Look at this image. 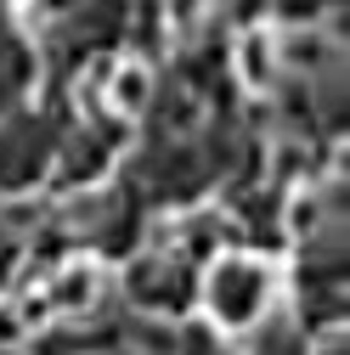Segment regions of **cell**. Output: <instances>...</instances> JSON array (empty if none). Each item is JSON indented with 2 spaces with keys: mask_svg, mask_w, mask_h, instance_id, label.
<instances>
[{
  "mask_svg": "<svg viewBox=\"0 0 350 355\" xmlns=\"http://www.w3.org/2000/svg\"><path fill=\"white\" fill-rule=\"evenodd\" d=\"M272 169H277V175H294V181H299V175H305V147L283 136V141L272 147Z\"/></svg>",
  "mask_w": 350,
  "mask_h": 355,
  "instance_id": "cell-10",
  "label": "cell"
},
{
  "mask_svg": "<svg viewBox=\"0 0 350 355\" xmlns=\"http://www.w3.org/2000/svg\"><path fill=\"white\" fill-rule=\"evenodd\" d=\"M277 293H283V271H277L272 254L221 248L215 259H203L198 304H203V316L215 322V333H226V338H249L277 310Z\"/></svg>",
  "mask_w": 350,
  "mask_h": 355,
  "instance_id": "cell-1",
  "label": "cell"
},
{
  "mask_svg": "<svg viewBox=\"0 0 350 355\" xmlns=\"http://www.w3.org/2000/svg\"><path fill=\"white\" fill-rule=\"evenodd\" d=\"M6 226L12 232H40L46 226V203L40 198H6Z\"/></svg>",
  "mask_w": 350,
  "mask_h": 355,
  "instance_id": "cell-9",
  "label": "cell"
},
{
  "mask_svg": "<svg viewBox=\"0 0 350 355\" xmlns=\"http://www.w3.org/2000/svg\"><path fill=\"white\" fill-rule=\"evenodd\" d=\"M153 91H158V79H153L147 57H119L102 68V107L119 119H142L153 107Z\"/></svg>",
  "mask_w": 350,
  "mask_h": 355,
  "instance_id": "cell-4",
  "label": "cell"
},
{
  "mask_svg": "<svg viewBox=\"0 0 350 355\" xmlns=\"http://www.w3.org/2000/svg\"><path fill=\"white\" fill-rule=\"evenodd\" d=\"M277 62H283V73H294V79H311V73H322V68L333 62V46H328V34L311 28V23L277 28Z\"/></svg>",
  "mask_w": 350,
  "mask_h": 355,
  "instance_id": "cell-5",
  "label": "cell"
},
{
  "mask_svg": "<svg viewBox=\"0 0 350 355\" xmlns=\"http://www.w3.org/2000/svg\"><path fill=\"white\" fill-rule=\"evenodd\" d=\"M322 226H328V192L311 187V181H294V192H288V203H283V232H288L294 243H311Z\"/></svg>",
  "mask_w": 350,
  "mask_h": 355,
  "instance_id": "cell-6",
  "label": "cell"
},
{
  "mask_svg": "<svg viewBox=\"0 0 350 355\" xmlns=\"http://www.w3.org/2000/svg\"><path fill=\"white\" fill-rule=\"evenodd\" d=\"M130 349H136V355H181V333H175L169 316L142 310V316L130 322Z\"/></svg>",
  "mask_w": 350,
  "mask_h": 355,
  "instance_id": "cell-7",
  "label": "cell"
},
{
  "mask_svg": "<svg viewBox=\"0 0 350 355\" xmlns=\"http://www.w3.org/2000/svg\"><path fill=\"white\" fill-rule=\"evenodd\" d=\"M79 6H85V0H17V17H23L28 28H57V23H68Z\"/></svg>",
  "mask_w": 350,
  "mask_h": 355,
  "instance_id": "cell-8",
  "label": "cell"
},
{
  "mask_svg": "<svg viewBox=\"0 0 350 355\" xmlns=\"http://www.w3.org/2000/svg\"><path fill=\"white\" fill-rule=\"evenodd\" d=\"M232 73L243 79L249 96H272L283 85V62H277V28L272 23H254L232 40Z\"/></svg>",
  "mask_w": 350,
  "mask_h": 355,
  "instance_id": "cell-3",
  "label": "cell"
},
{
  "mask_svg": "<svg viewBox=\"0 0 350 355\" xmlns=\"http://www.w3.org/2000/svg\"><path fill=\"white\" fill-rule=\"evenodd\" d=\"M40 299H46L51 316H91V310L108 299V271H102L97 259H85V254L79 259H62Z\"/></svg>",
  "mask_w": 350,
  "mask_h": 355,
  "instance_id": "cell-2",
  "label": "cell"
}]
</instances>
